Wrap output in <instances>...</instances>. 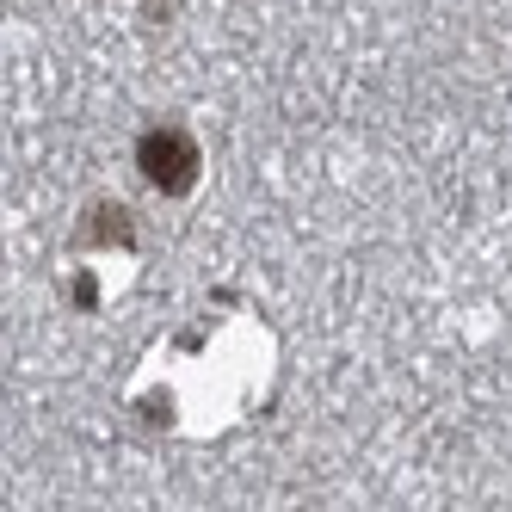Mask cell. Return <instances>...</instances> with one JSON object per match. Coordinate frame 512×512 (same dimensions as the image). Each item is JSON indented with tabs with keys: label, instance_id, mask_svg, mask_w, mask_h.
Listing matches in <instances>:
<instances>
[{
	"label": "cell",
	"instance_id": "obj_1",
	"mask_svg": "<svg viewBox=\"0 0 512 512\" xmlns=\"http://www.w3.org/2000/svg\"><path fill=\"white\" fill-rule=\"evenodd\" d=\"M136 167H142V179H149L155 192H167V198H186L192 186H198V142L186 136V130H173V124H161V130H142L136 136Z\"/></svg>",
	"mask_w": 512,
	"mask_h": 512
}]
</instances>
